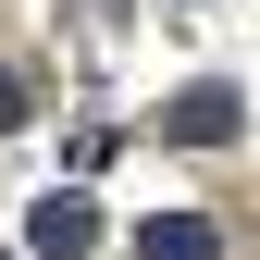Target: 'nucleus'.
Instances as JSON below:
<instances>
[{"label": "nucleus", "instance_id": "2", "mask_svg": "<svg viewBox=\"0 0 260 260\" xmlns=\"http://www.w3.org/2000/svg\"><path fill=\"white\" fill-rule=\"evenodd\" d=\"M236 124H248V100H236V87H186V100L161 112V137H174V149H223Z\"/></svg>", "mask_w": 260, "mask_h": 260}, {"label": "nucleus", "instance_id": "3", "mask_svg": "<svg viewBox=\"0 0 260 260\" xmlns=\"http://www.w3.org/2000/svg\"><path fill=\"white\" fill-rule=\"evenodd\" d=\"M137 248H149V260H223L211 211H149V223H137Z\"/></svg>", "mask_w": 260, "mask_h": 260}, {"label": "nucleus", "instance_id": "4", "mask_svg": "<svg viewBox=\"0 0 260 260\" xmlns=\"http://www.w3.org/2000/svg\"><path fill=\"white\" fill-rule=\"evenodd\" d=\"M0 124H25V75H0Z\"/></svg>", "mask_w": 260, "mask_h": 260}, {"label": "nucleus", "instance_id": "1", "mask_svg": "<svg viewBox=\"0 0 260 260\" xmlns=\"http://www.w3.org/2000/svg\"><path fill=\"white\" fill-rule=\"evenodd\" d=\"M25 248H38V260H87V248H100V211H87L75 186H50V199L25 211Z\"/></svg>", "mask_w": 260, "mask_h": 260}]
</instances>
